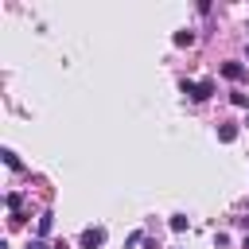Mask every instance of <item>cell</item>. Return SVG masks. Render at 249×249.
I'll use <instances>...</instances> for the list:
<instances>
[{
	"mask_svg": "<svg viewBox=\"0 0 249 249\" xmlns=\"http://www.w3.org/2000/svg\"><path fill=\"white\" fill-rule=\"evenodd\" d=\"M179 89H183L191 101H206V97H214V89H218V86H214L210 78H206V82H191V78H183V82H179Z\"/></svg>",
	"mask_w": 249,
	"mask_h": 249,
	"instance_id": "1",
	"label": "cell"
},
{
	"mask_svg": "<svg viewBox=\"0 0 249 249\" xmlns=\"http://www.w3.org/2000/svg\"><path fill=\"white\" fill-rule=\"evenodd\" d=\"M78 245H82V249H101V245H105V230H101V226H86L82 237H78Z\"/></svg>",
	"mask_w": 249,
	"mask_h": 249,
	"instance_id": "2",
	"label": "cell"
},
{
	"mask_svg": "<svg viewBox=\"0 0 249 249\" xmlns=\"http://www.w3.org/2000/svg\"><path fill=\"white\" fill-rule=\"evenodd\" d=\"M222 78H230V82H245V66H241V62H222Z\"/></svg>",
	"mask_w": 249,
	"mask_h": 249,
	"instance_id": "3",
	"label": "cell"
},
{
	"mask_svg": "<svg viewBox=\"0 0 249 249\" xmlns=\"http://www.w3.org/2000/svg\"><path fill=\"white\" fill-rule=\"evenodd\" d=\"M218 140L222 144H233L237 140V124H218Z\"/></svg>",
	"mask_w": 249,
	"mask_h": 249,
	"instance_id": "4",
	"label": "cell"
},
{
	"mask_svg": "<svg viewBox=\"0 0 249 249\" xmlns=\"http://www.w3.org/2000/svg\"><path fill=\"white\" fill-rule=\"evenodd\" d=\"M0 156H4V163H8V167H12V171H23V160H19V156H16V152H12V148H4V152H0Z\"/></svg>",
	"mask_w": 249,
	"mask_h": 249,
	"instance_id": "5",
	"label": "cell"
},
{
	"mask_svg": "<svg viewBox=\"0 0 249 249\" xmlns=\"http://www.w3.org/2000/svg\"><path fill=\"white\" fill-rule=\"evenodd\" d=\"M171 43H175V47H191V43H195V31H175Z\"/></svg>",
	"mask_w": 249,
	"mask_h": 249,
	"instance_id": "6",
	"label": "cell"
},
{
	"mask_svg": "<svg viewBox=\"0 0 249 249\" xmlns=\"http://www.w3.org/2000/svg\"><path fill=\"white\" fill-rule=\"evenodd\" d=\"M4 202H8V210H12V214H19V206H23V195H16V191H12Z\"/></svg>",
	"mask_w": 249,
	"mask_h": 249,
	"instance_id": "7",
	"label": "cell"
},
{
	"mask_svg": "<svg viewBox=\"0 0 249 249\" xmlns=\"http://www.w3.org/2000/svg\"><path fill=\"white\" fill-rule=\"evenodd\" d=\"M51 226H54V214H43V218H39V237H47Z\"/></svg>",
	"mask_w": 249,
	"mask_h": 249,
	"instance_id": "8",
	"label": "cell"
},
{
	"mask_svg": "<svg viewBox=\"0 0 249 249\" xmlns=\"http://www.w3.org/2000/svg\"><path fill=\"white\" fill-rule=\"evenodd\" d=\"M167 226H171L175 233H183V230H187V214H171V222H167Z\"/></svg>",
	"mask_w": 249,
	"mask_h": 249,
	"instance_id": "9",
	"label": "cell"
},
{
	"mask_svg": "<svg viewBox=\"0 0 249 249\" xmlns=\"http://www.w3.org/2000/svg\"><path fill=\"white\" fill-rule=\"evenodd\" d=\"M230 101H233L237 109H249V93H241V89H237V93H230Z\"/></svg>",
	"mask_w": 249,
	"mask_h": 249,
	"instance_id": "10",
	"label": "cell"
},
{
	"mask_svg": "<svg viewBox=\"0 0 249 249\" xmlns=\"http://www.w3.org/2000/svg\"><path fill=\"white\" fill-rule=\"evenodd\" d=\"M140 241H144V233L136 230V233H128V237H124V249H132V245H140Z\"/></svg>",
	"mask_w": 249,
	"mask_h": 249,
	"instance_id": "11",
	"label": "cell"
},
{
	"mask_svg": "<svg viewBox=\"0 0 249 249\" xmlns=\"http://www.w3.org/2000/svg\"><path fill=\"white\" fill-rule=\"evenodd\" d=\"M27 249H51V245H47L43 237H35V241H27Z\"/></svg>",
	"mask_w": 249,
	"mask_h": 249,
	"instance_id": "12",
	"label": "cell"
},
{
	"mask_svg": "<svg viewBox=\"0 0 249 249\" xmlns=\"http://www.w3.org/2000/svg\"><path fill=\"white\" fill-rule=\"evenodd\" d=\"M241 249H249V233H245V241H241Z\"/></svg>",
	"mask_w": 249,
	"mask_h": 249,
	"instance_id": "13",
	"label": "cell"
},
{
	"mask_svg": "<svg viewBox=\"0 0 249 249\" xmlns=\"http://www.w3.org/2000/svg\"><path fill=\"white\" fill-rule=\"evenodd\" d=\"M241 226H245V230H249V218H241Z\"/></svg>",
	"mask_w": 249,
	"mask_h": 249,
	"instance_id": "14",
	"label": "cell"
},
{
	"mask_svg": "<svg viewBox=\"0 0 249 249\" xmlns=\"http://www.w3.org/2000/svg\"><path fill=\"white\" fill-rule=\"evenodd\" d=\"M245 124H249V121H245Z\"/></svg>",
	"mask_w": 249,
	"mask_h": 249,
	"instance_id": "15",
	"label": "cell"
}]
</instances>
